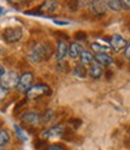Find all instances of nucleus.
I'll return each instance as SVG.
<instances>
[{
  "mask_svg": "<svg viewBox=\"0 0 130 150\" xmlns=\"http://www.w3.org/2000/svg\"><path fill=\"white\" fill-rule=\"evenodd\" d=\"M54 119V112L52 109H46L44 113L41 114V124H49L51 121H53Z\"/></svg>",
  "mask_w": 130,
  "mask_h": 150,
  "instance_id": "obj_17",
  "label": "nucleus"
},
{
  "mask_svg": "<svg viewBox=\"0 0 130 150\" xmlns=\"http://www.w3.org/2000/svg\"><path fill=\"white\" fill-rule=\"evenodd\" d=\"M14 129H15V133H16V136H17V138H18L19 141H22V142H27V141H28L27 133L24 132V130H23L21 126H18L17 124H15V125H14Z\"/></svg>",
  "mask_w": 130,
  "mask_h": 150,
  "instance_id": "obj_18",
  "label": "nucleus"
},
{
  "mask_svg": "<svg viewBox=\"0 0 130 150\" xmlns=\"http://www.w3.org/2000/svg\"><path fill=\"white\" fill-rule=\"evenodd\" d=\"M22 120L27 124L30 125V126H37V125L41 124V114L37 113V112H25V113L22 115Z\"/></svg>",
  "mask_w": 130,
  "mask_h": 150,
  "instance_id": "obj_8",
  "label": "nucleus"
},
{
  "mask_svg": "<svg viewBox=\"0 0 130 150\" xmlns=\"http://www.w3.org/2000/svg\"><path fill=\"white\" fill-rule=\"evenodd\" d=\"M112 76H113V72H112L111 70H109V71L106 72V79H107V81H110V79L112 78Z\"/></svg>",
  "mask_w": 130,
  "mask_h": 150,
  "instance_id": "obj_30",
  "label": "nucleus"
},
{
  "mask_svg": "<svg viewBox=\"0 0 130 150\" xmlns=\"http://www.w3.org/2000/svg\"><path fill=\"white\" fill-rule=\"evenodd\" d=\"M102 66H100L99 64H92L88 70V73H89V76L92 77L93 79H99L101 76H102Z\"/></svg>",
  "mask_w": 130,
  "mask_h": 150,
  "instance_id": "obj_14",
  "label": "nucleus"
},
{
  "mask_svg": "<svg viewBox=\"0 0 130 150\" xmlns=\"http://www.w3.org/2000/svg\"><path fill=\"white\" fill-rule=\"evenodd\" d=\"M69 52V46L65 42V40H59L57 45V52H56V58L58 61H63L65 57L68 55Z\"/></svg>",
  "mask_w": 130,
  "mask_h": 150,
  "instance_id": "obj_10",
  "label": "nucleus"
},
{
  "mask_svg": "<svg viewBox=\"0 0 130 150\" xmlns=\"http://www.w3.org/2000/svg\"><path fill=\"white\" fill-rule=\"evenodd\" d=\"M107 7H110L112 11H121L122 5H121V0H109L106 1Z\"/></svg>",
  "mask_w": 130,
  "mask_h": 150,
  "instance_id": "obj_21",
  "label": "nucleus"
},
{
  "mask_svg": "<svg viewBox=\"0 0 130 150\" xmlns=\"http://www.w3.org/2000/svg\"><path fill=\"white\" fill-rule=\"evenodd\" d=\"M19 76L15 71H5V73L0 77V86L5 90H11L17 88Z\"/></svg>",
  "mask_w": 130,
  "mask_h": 150,
  "instance_id": "obj_2",
  "label": "nucleus"
},
{
  "mask_svg": "<svg viewBox=\"0 0 130 150\" xmlns=\"http://www.w3.org/2000/svg\"><path fill=\"white\" fill-rule=\"evenodd\" d=\"M11 139V136H10V132L5 129H1L0 130V148L6 145Z\"/></svg>",
  "mask_w": 130,
  "mask_h": 150,
  "instance_id": "obj_19",
  "label": "nucleus"
},
{
  "mask_svg": "<svg viewBox=\"0 0 130 150\" xmlns=\"http://www.w3.org/2000/svg\"><path fill=\"white\" fill-rule=\"evenodd\" d=\"M58 7V3L53 1V0H48V1H44L40 6L37 7L39 11H41L42 13H53Z\"/></svg>",
  "mask_w": 130,
  "mask_h": 150,
  "instance_id": "obj_11",
  "label": "nucleus"
},
{
  "mask_svg": "<svg viewBox=\"0 0 130 150\" xmlns=\"http://www.w3.org/2000/svg\"><path fill=\"white\" fill-rule=\"evenodd\" d=\"M54 22L57 24H60V25H68V24H69L68 21H58V19H54Z\"/></svg>",
  "mask_w": 130,
  "mask_h": 150,
  "instance_id": "obj_29",
  "label": "nucleus"
},
{
  "mask_svg": "<svg viewBox=\"0 0 130 150\" xmlns=\"http://www.w3.org/2000/svg\"><path fill=\"white\" fill-rule=\"evenodd\" d=\"M23 36L22 29L21 28H7L4 30L3 33V37L4 40L9 43H16L18 42Z\"/></svg>",
  "mask_w": 130,
  "mask_h": 150,
  "instance_id": "obj_6",
  "label": "nucleus"
},
{
  "mask_svg": "<svg viewBox=\"0 0 130 150\" xmlns=\"http://www.w3.org/2000/svg\"><path fill=\"white\" fill-rule=\"evenodd\" d=\"M80 61H81V65H83V66L92 65V62L94 61V57H93V54L90 52L83 51L82 54L80 55Z\"/></svg>",
  "mask_w": 130,
  "mask_h": 150,
  "instance_id": "obj_16",
  "label": "nucleus"
},
{
  "mask_svg": "<svg viewBox=\"0 0 130 150\" xmlns=\"http://www.w3.org/2000/svg\"><path fill=\"white\" fill-rule=\"evenodd\" d=\"M45 150H65V148L61 144H52V145L47 146Z\"/></svg>",
  "mask_w": 130,
  "mask_h": 150,
  "instance_id": "obj_24",
  "label": "nucleus"
},
{
  "mask_svg": "<svg viewBox=\"0 0 130 150\" xmlns=\"http://www.w3.org/2000/svg\"><path fill=\"white\" fill-rule=\"evenodd\" d=\"M57 69L60 72H68L69 71V65H68V62H65V61H58Z\"/></svg>",
  "mask_w": 130,
  "mask_h": 150,
  "instance_id": "obj_22",
  "label": "nucleus"
},
{
  "mask_svg": "<svg viewBox=\"0 0 130 150\" xmlns=\"http://www.w3.org/2000/svg\"><path fill=\"white\" fill-rule=\"evenodd\" d=\"M4 73H5V70H4V69H3L1 66H0V77H1Z\"/></svg>",
  "mask_w": 130,
  "mask_h": 150,
  "instance_id": "obj_31",
  "label": "nucleus"
},
{
  "mask_svg": "<svg viewBox=\"0 0 130 150\" xmlns=\"http://www.w3.org/2000/svg\"><path fill=\"white\" fill-rule=\"evenodd\" d=\"M124 57H125L128 60H130V42L126 45V47H125V49H124Z\"/></svg>",
  "mask_w": 130,
  "mask_h": 150,
  "instance_id": "obj_27",
  "label": "nucleus"
},
{
  "mask_svg": "<svg viewBox=\"0 0 130 150\" xmlns=\"http://www.w3.org/2000/svg\"><path fill=\"white\" fill-rule=\"evenodd\" d=\"M87 37L88 36H87V34L84 31H79V33H76V35H75L76 41H86Z\"/></svg>",
  "mask_w": 130,
  "mask_h": 150,
  "instance_id": "obj_23",
  "label": "nucleus"
},
{
  "mask_svg": "<svg viewBox=\"0 0 130 150\" xmlns=\"http://www.w3.org/2000/svg\"><path fill=\"white\" fill-rule=\"evenodd\" d=\"M3 10H4V8H3L1 6H0V16H1V12H3Z\"/></svg>",
  "mask_w": 130,
  "mask_h": 150,
  "instance_id": "obj_32",
  "label": "nucleus"
},
{
  "mask_svg": "<svg viewBox=\"0 0 130 150\" xmlns=\"http://www.w3.org/2000/svg\"><path fill=\"white\" fill-rule=\"evenodd\" d=\"M51 89L47 84H36L33 85L30 90L27 93V98L29 100H37L45 95H51Z\"/></svg>",
  "mask_w": 130,
  "mask_h": 150,
  "instance_id": "obj_4",
  "label": "nucleus"
},
{
  "mask_svg": "<svg viewBox=\"0 0 130 150\" xmlns=\"http://www.w3.org/2000/svg\"><path fill=\"white\" fill-rule=\"evenodd\" d=\"M87 69H86V66H83V65H77V66H75V69H74V74L76 77H79V78H86L87 77Z\"/></svg>",
  "mask_w": 130,
  "mask_h": 150,
  "instance_id": "obj_20",
  "label": "nucleus"
},
{
  "mask_svg": "<svg viewBox=\"0 0 130 150\" xmlns=\"http://www.w3.org/2000/svg\"><path fill=\"white\" fill-rule=\"evenodd\" d=\"M94 60L96 61V64H99L100 66H110L112 62H113L112 57L109 55V54H105V53H102V54H95Z\"/></svg>",
  "mask_w": 130,
  "mask_h": 150,
  "instance_id": "obj_13",
  "label": "nucleus"
},
{
  "mask_svg": "<svg viewBox=\"0 0 130 150\" xmlns=\"http://www.w3.org/2000/svg\"><path fill=\"white\" fill-rule=\"evenodd\" d=\"M70 124L72 125V129L75 130V129H77V127H79L80 125L82 124V121H81L80 119H71V120H70Z\"/></svg>",
  "mask_w": 130,
  "mask_h": 150,
  "instance_id": "obj_25",
  "label": "nucleus"
},
{
  "mask_svg": "<svg viewBox=\"0 0 130 150\" xmlns=\"http://www.w3.org/2000/svg\"><path fill=\"white\" fill-rule=\"evenodd\" d=\"M83 51H84V49L82 48V46H81L79 42H71L70 46H69L68 55H69L71 59H77V58H80V55L82 54Z\"/></svg>",
  "mask_w": 130,
  "mask_h": 150,
  "instance_id": "obj_12",
  "label": "nucleus"
},
{
  "mask_svg": "<svg viewBox=\"0 0 130 150\" xmlns=\"http://www.w3.org/2000/svg\"><path fill=\"white\" fill-rule=\"evenodd\" d=\"M126 40L124 39V37H122L121 35H112L111 39H110V47L111 49H113L114 52H121L122 49H125L126 47Z\"/></svg>",
  "mask_w": 130,
  "mask_h": 150,
  "instance_id": "obj_9",
  "label": "nucleus"
},
{
  "mask_svg": "<svg viewBox=\"0 0 130 150\" xmlns=\"http://www.w3.org/2000/svg\"><path fill=\"white\" fill-rule=\"evenodd\" d=\"M88 7L90 13L94 16H104L107 8L106 1H101V0H95V1H89Z\"/></svg>",
  "mask_w": 130,
  "mask_h": 150,
  "instance_id": "obj_7",
  "label": "nucleus"
},
{
  "mask_svg": "<svg viewBox=\"0 0 130 150\" xmlns=\"http://www.w3.org/2000/svg\"><path fill=\"white\" fill-rule=\"evenodd\" d=\"M33 82H34V76L31 72H24L22 76H19V81L17 84V90L21 94H25L30 90V88L33 86Z\"/></svg>",
  "mask_w": 130,
  "mask_h": 150,
  "instance_id": "obj_3",
  "label": "nucleus"
},
{
  "mask_svg": "<svg viewBox=\"0 0 130 150\" xmlns=\"http://www.w3.org/2000/svg\"><path fill=\"white\" fill-rule=\"evenodd\" d=\"M121 5H122V8L130 11V0H121Z\"/></svg>",
  "mask_w": 130,
  "mask_h": 150,
  "instance_id": "obj_26",
  "label": "nucleus"
},
{
  "mask_svg": "<svg viewBox=\"0 0 130 150\" xmlns=\"http://www.w3.org/2000/svg\"><path fill=\"white\" fill-rule=\"evenodd\" d=\"M64 131H65V129H64L63 125L61 124H57V125H54V126L48 127L45 131H42L41 136H42V138H45V139H54V138L63 137Z\"/></svg>",
  "mask_w": 130,
  "mask_h": 150,
  "instance_id": "obj_5",
  "label": "nucleus"
},
{
  "mask_svg": "<svg viewBox=\"0 0 130 150\" xmlns=\"http://www.w3.org/2000/svg\"><path fill=\"white\" fill-rule=\"evenodd\" d=\"M52 47L49 43H42V42H36L28 53V59L29 61L37 64L44 60H48L49 57L52 55Z\"/></svg>",
  "mask_w": 130,
  "mask_h": 150,
  "instance_id": "obj_1",
  "label": "nucleus"
},
{
  "mask_svg": "<svg viewBox=\"0 0 130 150\" xmlns=\"http://www.w3.org/2000/svg\"><path fill=\"white\" fill-rule=\"evenodd\" d=\"M6 94H7V90H5L4 88H1V86H0V101H3V100L5 98Z\"/></svg>",
  "mask_w": 130,
  "mask_h": 150,
  "instance_id": "obj_28",
  "label": "nucleus"
},
{
  "mask_svg": "<svg viewBox=\"0 0 130 150\" xmlns=\"http://www.w3.org/2000/svg\"><path fill=\"white\" fill-rule=\"evenodd\" d=\"M90 48H92V51L95 52L96 54H102V53L107 54V53L111 51V47H110V46L101 45V43H99V42H93V43H90Z\"/></svg>",
  "mask_w": 130,
  "mask_h": 150,
  "instance_id": "obj_15",
  "label": "nucleus"
}]
</instances>
